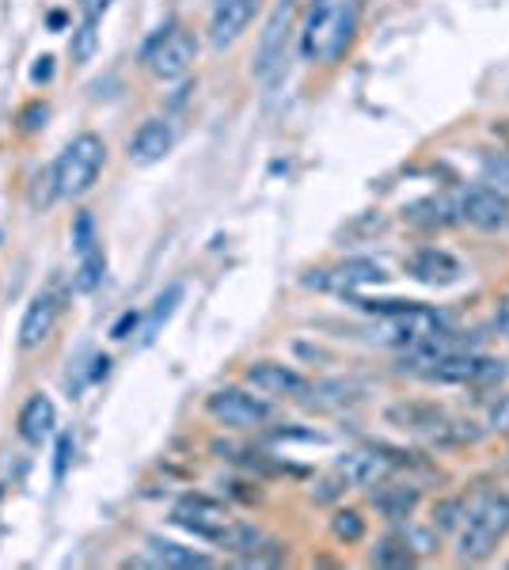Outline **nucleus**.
<instances>
[{"mask_svg": "<svg viewBox=\"0 0 509 570\" xmlns=\"http://www.w3.org/2000/svg\"><path fill=\"white\" fill-rule=\"evenodd\" d=\"M509 537V494L483 491L468 502L464 521L457 529V559L460 563H483L495 548Z\"/></svg>", "mask_w": 509, "mask_h": 570, "instance_id": "obj_1", "label": "nucleus"}, {"mask_svg": "<svg viewBox=\"0 0 509 570\" xmlns=\"http://www.w3.org/2000/svg\"><path fill=\"white\" fill-rule=\"evenodd\" d=\"M107 168V141L99 134H80L65 145V153L53 164V195L58 198H85L91 187L99 183Z\"/></svg>", "mask_w": 509, "mask_h": 570, "instance_id": "obj_2", "label": "nucleus"}, {"mask_svg": "<svg viewBox=\"0 0 509 570\" xmlns=\"http://www.w3.org/2000/svg\"><path fill=\"white\" fill-rule=\"evenodd\" d=\"M141 61L156 80H183L194 69V61H198V42H194L190 31L168 23L145 42Z\"/></svg>", "mask_w": 509, "mask_h": 570, "instance_id": "obj_3", "label": "nucleus"}, {"mask_svg": "<svg viewBox=\"0 0 509 570\" xmlns=\"http://www.w3.org/2000/svg\"><path fill=\"white\" fill-rule=\"evenodd\" d=\"M293 12H297V0H277L274 12L266 16L263 39H258L255 53V77L266 88H274L285 72V53H290V35H293Z\"/></svg>", "mask_w": 509, "mask_h": 570, "instance_id": "obj_4", "label": "nucleus"}, {"mask_svg": "<svg viewBox=\"0 0 509 570\" xmlns=\"http://www.w3.org/2000/svg\"><path fill=\"white\" fill-rule=\"evenodd\" d=\"M506 376V362L498 357H487V354H476V351H452L446 357L430 365L422 373V381L430 384H495Z\"/></svg>", "mask_w": 509, "mask_h": 570, "instance_id": "obj_5", "label": "nucleus"}, {"mask_svg": "<svg viewBox=\"0 0 509 570\" xmlns=\"http://www.w3.org/2000/svg\"><path fill=\"white\" fill-rule=\"evenodd\" d=\"M172 521L179 529L194 532L198 540H209V544L221 548V544H225V537H228V529H233L236 518L221 502L206 499V494H187V499L175 502Z\"/></svg>", "mask_w": 509, "mask_h": 570, "instance_id": "obj_6", "label": "nucleus"}, {"mask_svg": "<svg viewBox=\"0 0 509 570\" xmlns=\"http://www.w3.org/2000/svg\"><path fill=\"white\" fill-rule=\"evenodd\" d=\"M206 411L228 430H258L274 419L271 403H266L263 395H252L244 389H217L206 400Z\"/></svg>", "mask_w": 509, "mask_h": 570, "instance_id": "obj_7", "label": "nucleus"}, {"mask_svg": "<svg viewBox=\"0 0 509 570\" xmlns=\"http://www.w3.org/2000/svg\"><path fill=\"white\" fill-rule=\"evenodd\" d=\"M457 220L479 228V233H502L509 225V198L498 195L487 183H471V187L457 190Z\"/></svg>", "mask_w": 509, "mask_h": 570, "instance_id": "obj_8", "label": "nucleus"}, {"mask_svg": "<svg viewBox=\"0 0 509 570\" xmlns=\"http://www.w3.org/2000/svg\"><path fill=\"white\" fill-rule=\"evenodd\" d=\"M72 252H77V285L85 293H91L107 274L104 240H99L91 214H80L77 220H72Z\"/></svg>", "mask_w": 509, "mask_h": 570, "instance_id": "obj_9", "label": "nucleus"}, {"mask_svg": "<svg viewBox=\"0 0 509 570\" xmlns=\"http://www.w3.org/2000/svg\"><path fill=\"white\" fill-rule=\"evenodd\" d=\"M244 381L252 384L258 395H271V400H304L312 395L309 376H301L297 370L282 362H255L244 370Z\"/></svg>", "mask_w": 509, "mask_h": 570, "instance_id": "obj_10", "label": "nucleus"}, {"mask_svg": "<svg viewBox=\"0 0 509 570\" xmlns=\"http://www.w3.org/2000/svg\"><path fill=\"white\" fill-rule=\"evenodd\" d=\"M335 475H342L346 487H381L384 480H392V475H395V464L388 461V456L376 445L350 449V453L339 456Z\"/></svg>", "mask_w": 509, "mask_h": 570, "instance_id": "obj_11", "label": "nucleus"}, {"mask_svg": "<svg viewBox=\"0 0 509 570\" xmlns=\"http://www.w3.org/2000/svg\"><path fill=\"white\" fill-rule=\"evenodd\" d=\"M61 297L53 289H42L31 297V305H27L23 320H20V346L23 351H39L46 338L53 335V327H58L61 320Z\"/></svg>", "mask_w": 509, "mask_h": 570, "instance_id": "obj_12", "label": "nucleus"}, {"mask_svg": "<svg viewBox=\"0 0 509 570\" xmlns=\"http://www.w3.org/2000/svg\"><path fill=\"white\" fill-rule=\"evenodd\" d=\"M175 145V122L172 118H149V122H141V130L129 137V164H137V168H153V164H160L164 156L172 153Z\"/></svg>", "mask_w": 509, "mask_h": 570, "instance_id": "obj_13", "label": "nucleus"}, {"mask_svg": "<svg viewBox=\"0 0 509 570\" xmlns=\"http://www.w3.org/2000/svg\"><path fill=\"white\" fill-rule=\"evenodd\" d=\"M388 278L384 266L373 259H346L335 271H316V278H304V285H316V289H342L354 293L361 285H381Z\"/></svg>", "mask_w": 509, "mask_h": 570, "instance_id": "obj_14", "label": "nucleus"}, {"mask_svg": "<svg viewBox=\"0 0 509 570\" xmlns=\"http://www.w3.org/2000/svg\"><path fill=\"white\" fill-rule=\"evenodd\" d=\"M255 8H258V0H217V4H213V20H209L213 46H217V50L233 46L239 35L252 27Z\"/></svg>", "mask_w": 509, "mask_h": 570, "instance_id": "obj_15", "label": "nucleus"}, {"mask_svg": "<svg viewBox=\"0 0 509 570\" xmlns=\"http://www.w3.org/2000/svg\"><path fill=\"white\" fill-rule=\"evenodd\" d=\"M407 274H411L414 282L422 285H452L460 282V274H464V266H460L457 255H449L446 247H419V252L407 259Z\"/></svg>", "mask_w": 509, "mask_h": 570, "instance_id": "obj_16", "label": "nucleus"}, {"mask_svg": "<svg viewBox=\"0 0 509 570\" xmlns=\"http://www.w3.org/2000/svg\"><path fill=\"white\" fill-rule=\"evenodd\" d=\"M384 419H388V426L403 430V434L430 438L433 430L449 419V411L438 407V403H425V400H400V403H392V407L384 411Z\"/></svg>", "mask_w": 509, "mask_h": 570, "instance_id": "obj_17", "label": "nucleus"}, {"mask_svg": "<svg viewBox=\"0 0 509 570\" xmlns=\"http://www.w3.org/2000/svg\"><path fill=\"white\" fill-rule=\"evenodd\" d=\"M422 502V491L414 483H395V480H384L381 487L373 491V505L376 513L388 521H407Z\"/></svg>", "mask_w": 509, "mask_h": 570, "instance_id": "obj_18", "label": "nucleus"}, {"mask_svg": "<svg viewBox=\"0 0 509 570\" xmlns=\"http://www.w3.org/2000/svg\"><path fill=\"white\" fill-rule=\"evenodd\" d=\"M53 426H58V407H53V400L42 392L31 395L20 411V438L27 445H42V441L53 434Z\"/></svg>", "mask_w": 509, "mask_h": 570, "instance_id": "obj_19", "label": "nucleus"}, {"mask_svg": "<svg viewBox=\"0 0 509 570\" xmlns=\"http://www.w3.org/2000/svg\"><path fill=\"white\" fill-rule=\"evenodd\" d=\"M149 551L160 567H172V570H194V567H213V556L198 548H187V544H175V540H164V537H149Z\"/></svg>", "mask_w": 509, "mask_h": 570, "instance_id": "obj_20", "label": "nucleus"}, {"mask_svg": "<svg viewBox=\"0 0 509 570\" xmlns=\"http://www.w3.org/2000/svg\"><path fill=\"white\" fill-rule=\"evenodd\" d=\"M403 217L419 228H446L457 220V202L452 198H422V202H414V206H407Z\"/></svg>", "mask_w": 509, "mask_h": 570, "instance_id": "obj_21", "label": "nucleus"}, {"mask_svg": "<svg viewBox=\"0 0 509 570\" xmlns=\"http://www.w3.org/2000/svg\"><path fill=\"white\" fill-rule=\"evenodd\" d=\"M414 559H419V551H414L407 532H388V537L376 540V548L369 551V563H376V567H411Z\"/></svg>", "mask_w": 509, "mask_h": 570, "instance_id": "obj_22", "label": "nucleus"}, {"mask_svg": "<svg viewBox=\"0 0 509 570\" xmlns=\"http://www.w3.org/2000/svg\"><path fill=\"white\" fill-rule=\"evenodd\" d=\"M479 438H483V430H479L476 422L449 415L425 441H430V445H438V449H464V445H476Z\"/></svg>", "mask_w": 509, "mask_h": 570, "instance_id": "obj_23", "label": "nucleus"}, {"mask_svg": "<svg viewBox=\"0 0 509 570\" xmlns=\"http://www.w3.org/2000/svg\"><path fill=\"white\" fill-rule=\"evenodd\" d=\"M323 39H331V8L323 4V0H316V8H312L309 16V27H304V58H320L323 53Z\"/></svg>", "mask_w": 509, "mask_h": 570, "instance_id": "obj_24", "label": "nucleus"}, {"mask_svg": "<svg viewBox=\"0 0 509 570\" xmlns=\"http://www.w3.org/2000/svg\"><path fill=\"white\" fill-rule=\"evenodd\" d=\"M179 301H183V285H168V289H164L160 297H156V305L149 312V324H145L141 343H153V338L160 335V327L172 320V312H175V305H179Z\"/></svg>", "mask_w": 509, "mask_h": 570, "instance_id": "obj_25", "label": "nucleus"}, {"mask_svg": "<svg viewBox=\"0 0 509 570\" xmlns=\"http://www.w3.org/2000/svg\"><path fill=\"white\" fill-rule=\"evenodd\" d=\"M331 537L339 544H358V540H365V518L358 510H335L331 513Z\"/></svg>", "mask_w": 509, "mask_h": 570, "instance_id": "obj_26", "label": "nucleus"}, {"mask_svg": "<svg viewBox=\"0 0 509 570\" xmlns=\"http://www.w3.org/2000/svg\"><path fill=\"white\" fill-rule=\"evenodd\" d=\"M354 23H358V8L354 4H342L339 8V23H331V46H327V58L335 61L342 58V50L354 39Z\"/></svg>", "mask_w": 509, "mask_h": 570, "instance_id": "obj_27", "label": "nucleus"}, {"mask_svg": "<svg viewBox=\"0 0 509 570\" xmlns=\"http://www.w3.org/2000/svg\"><path fill=\"white\" fill-rule=\"evenodd\" d=\"M99 20H85L72 31V39H69V58L77 61V66H85V61H91V53H96V46H99Z\"/></svg>", "mask_w": 509, "mask_h": 570, "instance_id": "obj_28", "label": "nucleus"}, {"mask_svg": "<svg viewBox=\"0 0 509 570\" xmlns=\"http://www.w3.org/2000/svg\"><path fill=\"white\" fill-rule=\"evenodd\" d=\"M483 183L509 198V156H483Z\"/></svg>", "mask_w": 509, "mask_h": 570, "instance_id": "obj_29", "label": "nucleus"}, {"mask_svg": "<svg viewBox=\"0 0 509 570\" xmlns=\"http://www.w3.org/2000/svg\"><path fill=\"white\" fill-rule=\"evenodd\" d=\"M464 510H468L464 499L438 502V510H433V525H438V532H457L460 521H464Z\"/></svg>", "mask_w": 509, "mask_h": 570, "instance_id": "obj_30", "label": "nucleus"}, {"mask_svg": "<svg viewBox=\"0 0 509 570\" xmlns=\"http://www.w3.org/2000/svg\"><path fill=\"white\" fill-rule=\"evenodd\" d=\"M487 426L495 430V434L509 438V392H506V395H498V400L487 407Z\"/></svg>", "mask_w": 509, "mask_h": 570, "instance_id": "obj_31", "label": "nucleus"}, {"mask_svg": "<svg viewBox=\"0 0 509 570\" xmlns=\"http://www.w3.org/2000/svg\"><path fill=\"white\" fill-rule=\"evenodd\" d=\"M137 324H141V316H137V312H126V316L118 320L115 327H110V338H115V343H126L129 331H137Z\"/></svg>", "mask_w": 509, "mask_h": 570, "instance_id": "obj_32", "label": "nucleus"}, {"mask_svg": "<svg viewBox=\"0 0 509 570\" xmlns=\"http://www.w3.org/2000/svg\"><path fill=\"white\" fill-rule=\"evenodd\" d=\"M490 134H495L498 145H506V149H509V118H498V122H490Z\"/></svg>", "mask_w": 509, "mask_h": 570, "instance_id": "obj_33", "label": "nucleus"}, {"mask_svg": "<svg viewBox=\"0 0 509 570\" xmlns=\"http://www.w3.org/2000/svg\"><path fill=\"white\" fill-rule=\"evenodd\" d=\"M50 61H53V58H39V66L31 69V80H50V72H53Z\"/></svg>", "mask_w": 509, "mask_h": 570, "instance_id": "obj_34", "label": "nucleus"}, {"mask_svg": "<svg viewBox=\"0 0 509 570\" xmlns=\"http://www.w3.org/2000/svg\"><path fill=\"white\" fill-rule=\"evenodd\" d=\"M495 320H498V331H502V335L509 338V297L502 301V305H498V316Z\"/></svg>", "mask_w": 509, "mask_h": 570, "instance_id": "obj_35", "label": "nucleus"}, {"mask_svg": "<svg viewBox=\"0 0 509 570\" xmlns=\"http://www.w3.org/2000/svg\"><path fill=\"white\" fill-rule=\"evenodd\" d=\"M69 445H72V441L61 438V445H58V475L65 472V464H69Z\"/></svg>", "mask_w": 509, "mask_h": 570, "instance_id": "obj_36", "label": "nucleus"}]
</instances>
